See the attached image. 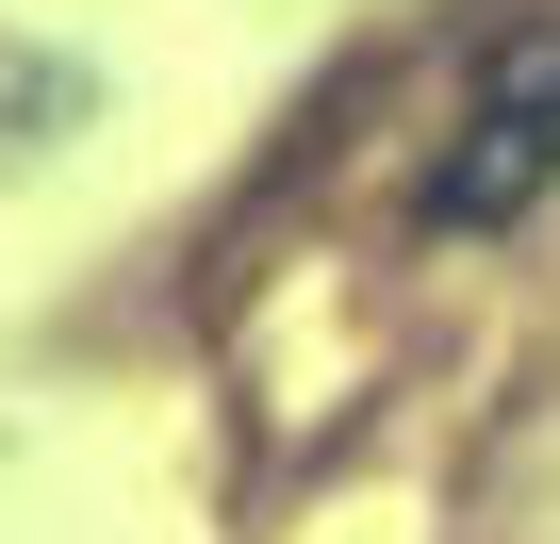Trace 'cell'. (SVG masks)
<instances>
[{
  "label": "cell",
  "mask_w": 560,
  "mask_h": 544,
  "mask_svg": "<svg viewBox=\"0 0 560 544\" xmlns=\"http://www.w3.org/2000/svg\"><path fill=\"white\" fill-rule=\"evenodd\" d=\"M544 182H560V50H511L429 165V231H511Z\"/></svg>",
  "instance_id": "1"
}]
</instances>
